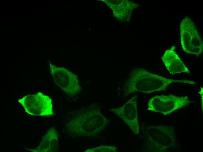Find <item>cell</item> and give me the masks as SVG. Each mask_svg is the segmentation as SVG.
Listing matches in <instances>:
<instances>
[{
  "label": "cell",
  "instance_id": "8992f818",
  "mask_svg": "<svg viewBox=\"0 0 203 152\" xmlns=\"http://www.w3.org/2000/svg\"><path fill=\"white\" fill-rule=\"evenodd\" d=\"M50 73L56 84L66 94L74 96L80 91L77 76L63 68L50 64Z\"/></svg>",
  "mask_w": 203,
  "mask_h": 152
},
{
  "label": "cell",
  "instance_id": "52a82bcc",
  "mask_svg": "<svg viewBox=\"0 0 203 152\" xmlns=\"http://www.w3.org/2000/svg\"><path fill=\"white\" fill-rule=\"evenodd\" d=\"M113 111L124 121L135 134H139L136 96L132 97L121 107L115 108Z\"/></svg>",
  "mask_w": 203,
  "mask_h": 152
},
{
  "label": "cell",
  "instance_id": "5b68a950",
  "mask_svg": "<svg viewBox=\"0 0 203 152\" xmlns=\"http://www.w3.org/2000/svg\"><path fill=\"white\" fill-rule=\"evenodd\" d=\"M18 102L30 115L45 116L53 114L51 99L41 92L26 95L18 99Z\"/></svg>",
  "mask_w": 203,
  "mask_h": 152
},
{
  "label": "cell",
  "instance_id": "7a4b0ae2",
  "mask_svg": "<svg viewBox=\"0 0 203 152\" xmlns=\"http://www.w3.org/2000/svg\"><path fill=\"white\" fill-rule=\"evenodd\" d=\"M148 147L153 152L176 151L179 145L176 141L174 128L164 125L150 127L146 136Z\"/></svg>",
  "mask_w": 203,
  "mask_h": 152
},
{
  "label": "cell",
  "instance_id": "9c48e42d",
  "mask_svg": "<svg viewBox=\"0 0 203 152\" xmlns=\"http://www.w3.org/2000/svg\"><path fill=\"white\" fill-rule=\"evenodd\" d=\"M54 127L50 128L42 138L39 144L35 149H27L33 152H57L59 149L58 135Z\"/></svg>",
  "mask_w": 203,
  "mask_h": 152
},
{
  "label": "cell",
  "instance_id": "ba28073f",
  "mask_svg": "<svg viewBox=\"0 0 203 152\" xmlns=\"http://www.w3.org/2000/svg\"><path fill=\"white\" fill-rule=\"evenodd\" d=\"M175 47L166 50L161 59L170 73L172 75L185 72L188 73L190 71L182 62L174 51Z\"/></svg>",
  "mask_w": 203,
  "mask_h": 152
},
{
  "label": "cell",
  "instance_id": "6da1fadb",
  "mask_svg": "<svg viewBox=\"0 0 203 152\" xmlns=\"http://www.w3.org/2000/svg\"><path fill=\"white\" fill-rule=\"evenodd\" d=\"M174 83L197 84L192 81L168 79L137 67L133 69L130 72L123 90L127 95L135 91L149 94L155 91H166L170 84Z\"/></svg>",
  "mask_w": 203,
  "mask_h": 152
},
{
  "label": "cell",
  "instance_id": "3957f363",
  "mask_svg": "<svg viewBox=\"0 0 203 152\" xmlns=\"http://www.w3.org/2000/svg\"><path fill=\"white\" fill-rule=\"evenodd\" d=\"M181 46L187 53L199 56L203 51V41L191 19L186 17L180 24Z\"/></svg>",
  "mask_w": 203,
  "mask_h": 152
},
{
  "label": "cell",
  "instance_id": "277c9868",
  "mask_svg": "<svg viewBox=\"0 0 203 152\" xmlns=\"http://www.w3.org/2000/svg\"><path fill=\"white\" fill-rule=\"evenodd\" d=\"M192 102L187 96H178L172 94L156 95L149 100L147 110L165 115L183 108Z\"/></svg>",
  "mask_w": 203,
  "mask_h": 152
}]
</instances>
